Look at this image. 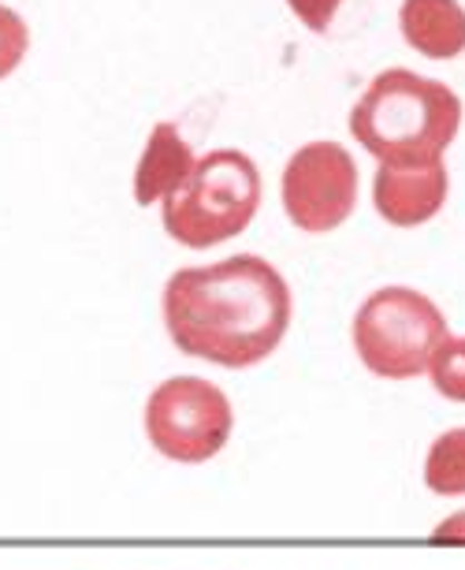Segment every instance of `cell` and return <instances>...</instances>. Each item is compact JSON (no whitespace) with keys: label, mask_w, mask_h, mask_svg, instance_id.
<instances>
[{"label":"cell","mask_w":465,"mask_h":570,"mask_svg":"<svg viewBox=\"0 0 465 570\" xmlns=\"http://www.w3.org/2000/svg\"><path fill=\"white\" fill-rule=\"evenodd\" d=\"M160 309L182 354L224 370H250L284 343L295 298L273 262L261 254H235L171 273Z\"/></svg>","instance_id":"cell-1"},{"label":"cell","mask_w":465,"mask_h":570,"mask_svg":"<svg viewBox=\"0 0 465 570\" xmlns=\"http://www.w3.org/2000/svg\"><path fill=\"white\" fill-rule=\"evenodd\" d=\"M462 98L447 82L409 68H387L350 109V135L392 168L436 165L458 138Z\"/></svg>","instance_id":"cell-2"},{"label":"cell","mask_w":465,"mask_h":570,"mask_svg":"<svg viewBox=\"0 0 465 570\" xmlns=\"http://www.w3.org/2000/svg\"><path fill=\"white\" fill-rule=\"evenodd\" d=\"M165 232L187 250L220 246L250 228L261 209V171L243 149H212L194 165L190 179L160 202Z\"/></svg>","instance_id":"cell-3"},{"label":"cell","mask_w":465,"mask_h":570,"mask_svg":"<svg viewBox=\"0 0 465 570\" xmlns=\"http://www.w3.org/2000/svg\"><path fill=\"white\" fill-rule=\"evenodd\" d=\"M451 336L447 317L425 292L392 284L373 292L354 314L350 340L362 365L380 381H414L432 351Z\"/></svg>","instance_id":"cell-4"},{"label":"cell","mask_w":465,"mask_h":570,"mask_svg":"<svg viewBox=\"0 0 465 570\" xmlns=\"http://www.w3.org/2000/svg\"><path fill=\"white\" fill-rule=\"evenodd\" d=\"M142 429L157 455L179 466H201L231 440L235 406L220 384L205 376H168L149 392Z\"/></svg>","instance_id":"cell-5"},{"label":"cell","mask_w":465,"mask_h":570,"mask_svg":"<svg viewBox=\"0 0 465 570\" xmlns=\"http://www.w3.org/2000/svg\"><path fill=\"white\" fill-rule=\"evenodd\" d=\"M287 220L306 235H328L358 206V165L339 142H306L287 160L279 179Z\"/></svg>","instance_id":"cell-6"},{"label":"cell","mask_w":465,"mask_h":570,"mask_svg":"<svg viewBox=\"0 0 465 570\" xmlns=\"http://www.w3.org/2000/svg\"><path fill=\"white\" fill-rule=\"evenodd\" d=\"M447 195L451 176L443 160L417 168L380 165L373 179V206L392 228H421V224H428L432 217H439Z\"/></svg>","instance_id":"cell-7"},{"label":"cell","mask_w":465,"mask_h":570,"mask_svg":"<svg viewBox=\"0 0 465 570\" xmlns=\"http://www.w3.org/2000/svg\"><path fill=\"white\" fill-rule=\"evenodd\" d=\"M194 165H198V157H194L187 138L179 135V127L157 124L135 168V202L138 206H157L168 195H176L190 179Z\"/></svg>","instance_id":"cell-8"},{"label":"cell","mask_w":465,"mask_h":570,"mask_svg":"<svg viewBox=\"0 0 465 570\" xmlns=\"http://www.w3.org/2000/svg\"><path fill=\"white\" fill-rule=\"evenodd\" d=\"M398 30L428 60H458L465 52V8L458 0H403Z\"/></svg>","instance_id":"cell-9"},{"label":"cell","mask_w":465,"mask_h":570,"mask_svg":"<svg viewBox=\"0 0 465 570\" xmlns=\"http://www.w3.org/2000/svg\"><path fill=\"white\" fill-rule=\"evenodd\" d=\"M421 478L432 497H465V425H454L432 440Z\"/></svg>","instance_id":"cell-10"},{"label":"cell","mask_w":465,"mask_h":570,"mask_svg":"<svg viewBox=\"0 0 465 570\" xmlns=\"http://www.w3.org/2000/svg\"><path fill=\"white\" fill-rule=\"evenodd\" d=\"M428 381L443 400L465 403V336H447L428 358Z\"/></svg>","instance_id":"cell-11"},{"label":"cell","mask_w":465,"mask_h":570,"mask_svg":"<svg viewBox=\"0 0 465 570\" xmlns=\"http://www.w3.org/2000/svg\"><path fill=\"white\" fill-rule=\"evenodd\" d=\"M30 49V30L27 19L16 12V8L0 4V79H8L19 63H23Z\"/></svg>","instance_id":"cell-12"},{"label":"cell","mask_w":465,"mask_h":570,"mask_svg":"<svg viewBox=\"0 0 465 570\" xmlns=\"http://www.w3.org/2000/svg\"><path fill=\"white\" fill-rule=\"evenodd\" d=\"M290 12H295L306 30L313 35H328L332 23H335V12L343 8V0H287Z\"/></svg>","instance_id":"cell-13"},{"label":"cell","mask_w":465,"mask_h":570,"mask_svg":"<svg viewBox=\"0 0 465 570\" xmlns=\"http://www.w3.org/2000/svg\"><path fill=\"white\" fill-rule=\"evenodd\" d=\"M432 541H443V544H465V511L451 514L443 519L436 530H432Z\"/></svg>","instance_id":"cell-14"}]
</instances>
